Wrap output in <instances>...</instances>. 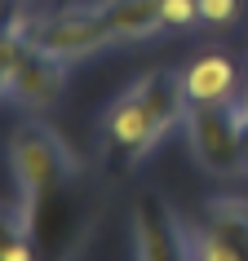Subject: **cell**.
<instances>
[{
    "label": "cell",
    "instance_id": "6da1fadb",
    "mask_svg": "<svg viewBox=\"0 0 248 261\" xmlns=\"http://www.w3.org/2000/svg\"><path fill=\"white\" fill-rule=\"evenodd\" d=\"M115 40V31L107 27L102 9L84 14V9H71V14H54L44 22H31L27 27V44H36L40 54L58 58V62H76V58L97 54L102 44Z\"/></svg>",
    "mask_w": 248,
    "mask_h": 261
},
{
    "label": "cell",
    "instance_id": "7a4b0ae2",
    "mask_svg": "<svg viewBox=\"0 0 248 261\" xmlns=\"http://www.w3.org/2000/svg\"><path fill=\"white\" fill-rule=\"evenodd\" d=\"M14 173L18 186L27 199H49L58 191V181L67 173V160H62V146H58L44 128H22L14 138Z\"/></svg>",
    "mask_w": 248,
    "mask_h": 261
},
{
    "label": "cell",
    "instance_id": "3957f363",
    "mask_svg": "<svg viewBox=\"0 0 248 261\" xmlns=\"http://www.w3.org/2000/svg\"><path fill=\"white\" fill-rule=\"evenodd\" d=\"M191 142L208 168H239V120L231 107H191Z\"/></svg>",
    "mask_w": 248,
    "mask_h": 261
},
{
    "label": "cell",
    "instance_id": "277c9868",
    "mask_svg": "<svg viewBox=\"0 0 248 261\" xmlns=\"http://www.w3.org/2000/svg\"><path fill=\"white\" fill-rule=\"evenodd\" d=\"M235 84H239V71H235V62L221 49L200 54L191 67L182 71V89H186V102L191 107H226L239 93Z\"/></svg>",
    "mask_w": 248,
    "mask_h": 261
},
{
    "label": "cell",
    "instance_id": "5b68a950",
    "mask_svg": "<svg viewBox=\"0 0 248 261\" xmlns=\"http://www.w3.org/2000/svg\"><path fill=\"white\" fill-rule=\"evenodd\" d=\"M62 67L67 62H58V58L40 54L36 44H27V54L18 58V71H14V84H9V97L14 102H22V107L40 111L49 107L58 97V89H62Z\"/></svg>",
    "mask_w": 248,
    "mask_h": 261
},
{
    "label": "cell",
    "instance_id": "8992f818",
    "mask_svg": "<svg viewBox=\"0 0 248 261\" xmlns=\"http://www.w3.org/2000/svg\"><path fill=\"white\" fill-rule=\"evenodd\" d=\"M107 133H111V142H115L124 155H142V151H151V146H155L160 133H155V115H151V107H146L142 84L133 89V93H124L120 102L111 107Z\"/></svg>",
    "mask_w": 248,
    "mask_h": 261
},
{
    "label": "cell",
    "instance_id": "52a82bcc",
    "mask_svg": "<svg viewBox=\"0 0 248 261\" xmlns=\"http://www.w3.org/2000/svg\"><path fill=\"white\" fill-rule=\"evenodd\" d=\"M133 230H138V261H182L178 230L160 204H142L133 213Z\"/></svg>",
    "mask_w": 248,
    "mask_h": 261
},
{
    "label": "cell",
    "instance_id": "ba28073f",
    "mask_svg": "<svg viewBox=\"0 0 248 261\" xmlns=\"http://www.w3.org/2000/svg\"><path fill=\"white\" fill-rule=\"evenodd\" d=\"M107 27L115 31V40H146L151 31H160V0H102L97 5Z\"/></svg>",
    "mask_w": 248,
    "mask_h": 261
},
{
    "label": "cell",
    "instance_id": "9c48e42d",
    "mask_svg": "<svg viewBox=\"0 0 248 261\" xmlns=\"http://www.w3.org/2000/svg\"><path fill=\"white\" fill-rule=\"evenodd\" d=\"M239 226H208V230L186 234V261H248L244 244L235 239Z\"/></svg>",
    "mask_w": 248,
    "mask_h": 261
},
{
    "label": "cell",
    "instance_id": "30bf717a",
    "mask_svg": "<svg viewBox=\"0 0 248 261\" xmlns=\"http://www.w3.org/2000/svg\"><path fill=\"white\" fill-rule=\"evenodd\" d=\"M27 54V27L14 22V27H0V93H9L18 71V58Z\"/></svg>",
    "mask_w": 248,
    "mask_h": 261
},
{
    "label": "cell",
    "instance_id": "8fae6325",
    "mask_svg": "<svg viewBox=\"0 0 248 261\" xmlns=\"http://www.w3.org/2000/svg\"><path fill=\"white\" fill-rule=\"evenodd\" d=\"M0 261H36V244L9 217H0Z\"/></svg>",
    "mask_w": 248,
    "mask_h": 261
},
{
    "label": "cell",
    "instance_id": "7c38bea8",
    "mask_svg": "<svg viewBox=\"0 0 248 261\" xmlns=\"http://www.w3.org/2000/svg\"><path fill=\"white\" fill-rule=\"evenodd\" d=\"M160 22L173 31H186L200 22V0H160Z\"/></svg>",
    "mask_w": 248,
    "mask_h": 261
},
{
    "label": "cell",
    "instance_id": "4fadbf2b",
    "mask_svg": "<svg viewBox=\"0 0 248 261\" xmlns=\"http://www.w3.org/2000/svg\"><path fill=\"white\" fill-rule=\"evenodd\" d=\"M244 14V0H200V22L208 27H231Z\"/></svg>",
    "mask_w": 248,
    "mask_h": 261
}]
</instances>
